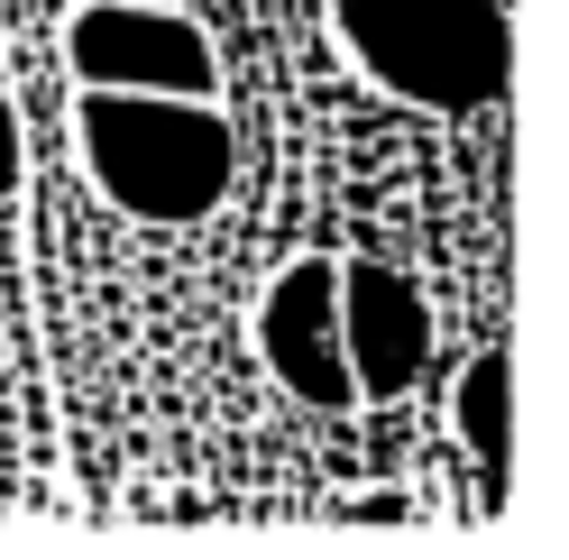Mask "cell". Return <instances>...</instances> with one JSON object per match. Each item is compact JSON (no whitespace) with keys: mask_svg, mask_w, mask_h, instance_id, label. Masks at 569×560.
<instances>
[{"mask_svg":"<svg viewBox=\"0 0 569 560\" xmlns=\"http://www.w3.org/2000/svg\"><path fill=\"white\" fill-rule=\"evenodd\" d=\"M83 166L92 184L120 202L129 221H157V230H184L211 221L230 202V174H239V138L211 101H174V92H83Z\"/></svg>","mask_w":569,"mask_h":560,"instance_id":"1","label":"cell"},{"mask_svg":"<svg viewBox=\"0 0 569 560\" xmlns=\"http://www.w3.org/2000/svg\"><path fill=\"white\" fill-rule=\"evenodd\" d=\"M331 38L377 92L413 101V111H450V120L487 111L515 64L496 0H340Z\"/></svg>","mask_w":569,"mask_h":560,"instance_id":"2","label":"cell"},{"mask_svg":"<svg viewBox=\"0 0 569 560\" xmlns=\"http://www.w3.org/2000/svg\"><path fill=\"white\" fill-rule=\"evenodd\" d=\"M64 64H74L83 92H174V101L221 92L211 38L184 10H157V0H83L74 28H64Z\"/></svg>","mask_w":569,"mask_h":560,"instance_id":"3","label":"cell"},{"mask_svg":"<svg viewBox=\"0 0 569 560\" xmlns=\"http://www.w3.org/2000/svg\"><path fill=\"white\" fill-rule=\"evenodd\" d=\"M258 359L295 404L312 413H349L359 404V377H349L340 349V258H295L258 303Z\"/></svg>","mask_w":569,"mask_h":560,"instance_id":"4","label":"cell"},{"mask_svg":"<svg viewBox=\"0 0 569 560\" xmlns=\"http://www.w3.org/2000/svg\"><path fill=\"white\" fill-rule=\"evenodd\" d=\"M340 349H349V377H359V404L405 396L422 377V359H432V303H422V286L377 267V258H340Z\"/></svg>","mask_w":569,"mask_h":560,"instance_id":"5","label":"cell"},{"mask_svg":"<svg viewBox=\"0 0 569 560\" xmlns=\"http://www.w3.org/2000/svg\"><path fill=\"white\" fill-rule=\"evenodd\" d=\"M506 413H515V368H506V349H478L469 377H459V396H450V423L478 450L487 506H506Z\"/></svg>","mask_w":569,"mask_h":560,"instance_id":"6","label":"cell"},{"mask_svg":"<svg viewBox=\"0 0 569 560\" xmlns=\"http://www.w3.org/2000/svg\"><path fill=\"white\" fill-rule=\"evenodd\" d=\"M19 193V111H10V92H0V202Z\"/></svg>","mask_w":569,"mask_h":560,"instance_id":"7","label":"cell"}]
</instances>
